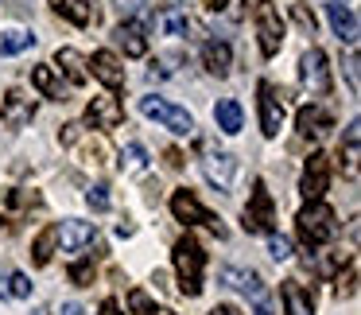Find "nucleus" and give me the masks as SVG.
<instances>
[{
    "label": "nucleus",
    "mask_w": 361,
    "mask_h": 315,
    "mask_svg": "<svg viewBox=\"0 0 361 315\" xmlns=\"http://www.w3.org/2000/svg\"><path fill=\"white\" fill-rule=\"evenodd\" d=\"M55 245H59V226H47V230H43V234L32 242V261L43 268V265L51 261V253H55Z\"/></svg>",
    "instance_id": "393cba45"
},
{
    "label": "nucleus",
    "mask_w": 361,
    "mask_h": 315,
    "mask_svg": "<svg viewBox=\"0 0 361 315\" xmlns=\"http://www.w3.org/2000/svg\"><path fill=\"white\" fill-rule=\"evenodd\" d=\"M32 43H35L32 32H8L0 40V55H20V51H27Z\"/></svg>",
    "instance_id": "cd10ccee"
},
{
    "label": "nucleus",
    "mask_w": 361,
    "mask_h": 315,
    "mask_svg": "<svg viewBox=\"0 0 361 315\" xmlns=\"http://www.w3.org/2000/svg\"><path fill=\"white\" fill-rule=\"evenodd\" d=\"M125 156H128V167H136V172H140V167H148V152H144L140 144H128Z\"/></svg>",
    "instance_id": "72a5a7b5"
},
{
    "label": "nucleus",
    "mask_w": 361,
    "mask_h": 315,
    "mask_svg": "<svg viewBox=\"0 0 361 315\" xmlns=\"http://www.w3.org/2000/svg\"><path fill=\"white\" fill-rule=\"evenodd\" d=\"M260 133L264 136H276L283 129V97L276 94L272 82H260Z\"/></svg>",
    "instance_id": "6e6552de"
},
{
    "label": "nucleus",
    "mask_w": 361,
    "mask_h": 315,
    "mask_svg": "<svg viewBox=\"0 0 361 315\" xmlns=\"http://www.w3.org/2000/svg\"><path fill=\"white\" fill-rule=\"evenodd\" d=\"M326 183H330L326 152H311V156H307V167H303V183H299V191H303L307 203H319V198L326 195Z\"/></svg>",
    "instance_id": "0eeeda50"
},
{
    "label": "nucleus",
    "mask_w": 361,
    "mask_h": 315,
    "mask_svg": "<svg viewBox=\"0 0 361 315\" xmlns=\"http://www.w3.org/2000/svg\"><path fill=\"white\" fill-rule=\"evenodd\" d=\"M86 203L94 206L97 214L109 210V187H105V183H94V187H90V195H86Z\"/></svg>",
    "instance_id": "7c9ffc66"
},
{
    "label": "nucleus",
    "mask_w": 361,
    "mask_h": 315,
    "mask_svg": "<svg viewBox=\"0 0 361 315\" xmlns=\"http://www.w3.org/2000/svg\"><path fill=\"white\" fill-rule=\"evenodd\" d=\"M357 66H361V59H357V51H353V55L345 59V78H350V90H353V94L361 90V82H357Z\"/></svg>",
    "instance_id": "f704fd0d"
},
{
    "label": "nucleus",
    "mask_w": 361,
    "mask_h": 315,
    "mask_svg": "<svg viewBox=\"0 0 361 315\" xmlns=\"http://www.w3.org/2000/svg\"><path fill=\"white\" fill-rule=\"evenodd\" d=\"M86 121L94 129H117L121 121H125V109H121V102L113 94H102L86 105Z\"/></svg>",
    "instance_id": "ddd939ff"
},
{
    "label": "nucleus",
    "mask_w": 361,
    "mask_h": 315,
    "mask_svg": "<svg viewBox=\"0 0 361 315\" xmlns=\"http://www.w3.org/2000/svg\"><path fill=\"white\" fill-rule=\"evenodd\" d=\"M51 8H55L59 16H66L71 24H78V28L94 24V8H90V0H51Z\"/></svg>",
    "instance_id": "5701e85b"
},
{
    "label": "nucleus",
    "mask_w": 361,
    "mask_h": 315,
    "mask_svg": "<svg viewBox=\"0 0 361 315\" xmlns=\"http://www.w3.org/2000/svg\"><path fill=\"white\" fill-rule=\"evenodd\" d=\"M229 63H233V51H229L226 40H210V43L202 47V66H206L210 74L226 78V74H229Z\"/></svg>",
    "instance_id": "a211bd4d"
},
{
    "label": "nucleus",
    "mask_w": 361,
    "mask_h": 315,
    "mask_svg": "<svg viewBox=\"0 0 361 315\" xmlns=\"http://www.w3.org/2000/svg\"><path fill=\"white\" fill-rule=\"evenodd\" d=\"M55 63H59V71H66V78H71L74 86H86V78H90V71H86V59H82L74 47H59Z\"/></svg>",
    "instance_id": "aec40b11"
},
{
    "label": "nucleus",
    "mask_w": 361,
    "mask_h": 315,
    "mask_svg": "<svg viewBox=\"0 0 361 315\" xmlns=\"http://www.w3.org/2000/svg\"><path fill=\"white\" fill-rule=\"evenodd\" d=\"M221 284H229V288L245 292V296H252V299L264 296V280H260V273H252V268L226 265V268H221Z\"/></svg>",
    "instance_id": "f3484780"
},
{
    "label": "nucleus",
    "mask_w": 361,
    "mask_h": 315,
    "mask_svg": "<svg viewBox=\"0 0 361 315\" xmlns=\"http://www.w3.org/2000/svg\"><path fill=\"white\" fill-rule=\"evenodd\" d=\"M268 253H272L276 261H288L291 257V242L283 234H268Z\"/></svg>",
    "instance_id": "2f4dec72"
},
{
    "label": "nucleus",
    "mask_w": 361,
    "mask_h": 315,
    "mask_svg": "<svg viewBox=\"0 0 361 315\" xmlns=\"http://www.w3.org/2000/svg\"><path fill=\"white\" fill-rule=\"evenodd\" d=\"M291 16L299 20V28H303L307 35H314V16H311V12L303 8V4H295V8H291Z\"/></svg>",
    "instance_id": "c9c22d12"
},
{
    "label": "nucleus",
    "mask_w": 361,
    "mask_h": 315,
    "mask_svg": "<svg viewBox=\"0 0 361 315\" xmlns=\"http://www.w3.org/2000/svg\"><path fill=\"white\" fill-rule=\"evenodd\" d=\"M283 307L288 315H311V296L299 280H283Z\"/></svg>",
    "instance_id": "b1692460"
},
{
    "label": "nucleus",
    "mask_w": 361,
    "mask_h": 315,
    "mask_svg": "<svg viewBox=\"0 0 361 315\" xmlns=\"http://www.w3.org/2000/svg\"><path fill=\"white\" fill-rule=\"evenodd\" d=\"M86 71L94 74L97 82H105L109 90H121L125 86V66L113 51H94V59H86Z\"/></svg>",
    "instance_id": "9b49d317"
},
{
    "label": "nucleus",
    "mask_w": 361,
    "mask_h": 315,
    "mask_svg": "<svg viewBox=\"0 0 361 315\" xmlns=\"http://www.w3.org/2000/svg\"><path fill=\"white\" fill-rule=\"evenodd\" d=\"M214 121H218V129L221 133H241V121H245V113H241V102H233V97H221L218 102V109H214Z\"/></svg>",
    "instance_id": "4be33fe9"
},
{
    "label": "nucleus",
    "mask_w": 361,
    "mask_h": 315,
    "mask_svg": "<svg viewBox=\"0 0 361 315\" xmlns=\"http://www.w3.org/2000/svg\"><path fill=\"white\" fill-rule=\"evenodd\" d=\"M164 32L167 35H187V16L179 12V0H167L164 4Z\"/></svg>",
    "instance_id": "a878e982"
},
{
    "label": "nucleus",
    "mask_w": 361,
    "mask_h": 315,
    "mask_svg": "<svg viewBox=\"0 0 361 315\" xmlns=\"http://www.w3.org/2000/svg\"><path fill=\"white\" fill-rule=\"evenodd\" d=\"M295 234H299V242L303 245H326L330 237L338 234V222H334V210H330L326 203H311V206H303L299 210V218H295Z\"/></svg>",
    "instance_id": "f03ea898"
},
{
    "label": "nucleus",
    "mask_w": 361,
    "mask_h": 315,
    "mask_svg": "<svg viewBox=\"0 0 361 315\" xmlns=\"http://www.w3.org/2000/svg\"><path fill=\"white\" fill-rule=\"evenodd\" d=\"M357 292V261L345 265V273H338V296H353Z\"/></svg>",
    "instance_id": "c85d7f7f"
},
{
    "label": "nucleus",
    "mask_w": 361,
    "mask_h": 315,
    "mask_svg": "<svg viewBox=\"0 0 361 315\" xmlns=\"http://www.w3.org/2000/svg\"><path fill=\"white\" fill-rule=\"evenodd\" d=\"M4 292H8L12 299H24V296H32V280H27L24 273H12L8 276V288H4Z\"/></svg>",
    "instance_id": "c756f323"
},
{
    "label": "nucleus",
    "mask_w": 361,
    "mask_h": 315,
    "mask_svg": "<svg viewBox=\"0 0 361 315\" xmlns=\"http://www.w3.org/2000/svg\"><path fill=\"white\" fill-rule=\"evenodd\" d=\"M257 35H260V51H264L268 59L276 55V51L283 47V16H280V8H276L272 0H260L257 4Z\"/></svg>",
    "instance_id": "39448f33"
},
{
    "label": "nucleus",
    "mask_w": 361,
    "mask_h": 315,
    "mask_svg": "<svg viewBox=\"0 0 361 315\" xmlns=\"http://www.w3.org/2000/svg\"><path fill=\"white\" fill-rule=\"evenodd\" d=\"M252 315H272V307H268V304H257V311H252Z\"/></svg>",
    "instance_id": "c03bdc74"
},
{
    "label": "nucleus",
    "mask_w": 361,
    "mask_h": 315,
    "mask_svg": "<svg viewBox=\"0 0 361 315\" xmlns=\"http://www.w3.org/2000/svg\"><path fill=\"white\" fill-rule=\"evenodd\" d=\"M171 214L179 222H195V226H206V230H214L218 237H226L221 218H218V214H210L202 203H198L195 191H175V195H171Z\"/></svg>",
    "instance_id": "20e7f679"
},
{
    "label": "nucleus",
    "mask_w": 361,
    "mask_h": 315,
    "mask_svg": "<svg viewBox=\"0 0 361 315\" xmlns=\"http://www.w3.org/2000/svg\"><path fill=\"white\" fill-rule=\"evenodd\" d=\"M140 113L152 121H159L164 129H171V133H179V136L195 133V117H190L187 109H179V105L164 102V97H140Z\"/></svg>",
    "instance_id": "7ed1b4c3"
},
{
    "label": "nucleus",
    "mask_w": 361,
    "mask_h": 315,
    "mask_svg": "<svg viewBox=\"0 0 361 315\" xmlns=\"http://www.w3.org/2000/svg\"><path fill=\"white\" fill-rule=\"evenodd\" d=\"M326 16H330V28H334L338 40H345L353 47L357 43V16H353L350 4H342V0H330L326 4Z\"/></svg>",
    "instance_id": "dca6fc26"
},
{
    "label": "nucleus",
    "mask_w": 361,
    "mask_h": 315,
    "mask_svg": "<svg viewBox=\"0 0 361 315\" xmlns=\"http://www.w3.org/2000/svg\"><path fill=\"white\" fill-rule=\"evenodd\" d=\"M113 4H117L121 16H133V12H140V8H144V0H113Z\"/></svg>",
    "instance_id": "4c0bfd02"
},
{
    "label": "nucleus",
    "mask_w": 361,
    "mask_h": 315,
    "mask_svg": "<svg viewBox=\"0 0 361 315\" xmlns=\"http://www.w3.org/2000/svg\"><path fill=\"white\" fill-rule=\"evenodd\" d=\"M272 222H276L272 195H268V187L257 179L252 198H249V206H245V230H249V234H272Z\"/></svg>",
    "instance_id": "423d86ee"
},
{
    "label": "nucleus",
    "mask_w": 361,
    "mask_h": 315,
    "mask_svg": "<svg viewBox=\"0 0 361 315\" xmlns=\"http://www.w3.org/2000/svg\"><path fill=\"white\" fill-rule=\"evenodd\" d=\"M32 117H35V102L24 94V90H8L4 94V102H0V121L8 129H24V125H32Z\"/></svg>",
    "instance_id": "1a4fd4ad"
},
{
    "label": "nucleus",
    "mask_w": 361,
    "mask_h": 315,
    "mask_svg": "<svg viewBox=\"0 0 361 315\" xmlns=\"http://www.w3.org/2000/svg\"><path fill=\"white\" fill-rule=\"evenodd\" d=\"M63 315H82V307H78V304H66V307H63Z\"/></svg>",
    "instance_id": "37998d69"
},
{
    "label": "nucleus",
    "mask_w": 361,
    "mask_h": 315,
    "mask_svg": "<svg viewBox=\"0 0 361 315\" xmlns=\"http://www.w3.org/2000/svg\"><path fill=\"white\" fill-rule=\"evenodd\" d=\"M113 40L125 47V55H133V59H140L144 51H148V40H144V28L140 24H133V20H121L117 24V32H113Z\"/></svg>",
    "instance_id": "6ab92c4d"
},
{
    "label": "nucleus",
    "mask_w": 361,
    "mask_h": 315,
    "mask_svg": "<svg viewBox=\"0 0 361 315\" xmlns=\"http://www.w3.org/2000/svg\"><path fill=\"white\" fill-rule=\"evenodd\" d=\"M206 8H210V12H218V8H226V0H206Z\"/></svg>",
    "instance_id": "a19ab883"
},
{
    "label": "nucleus",
    "mask_w": 361,
    "mask_h": 315,
    "mask_svg": "<svg viewBox=\"0 0 361 315\" xmlns=\"http://www.w3.org/2000/svg\"><path fill=\"white\" fill-rule=\"evenodd\" d=\"M202 172L218 191H229L233 187V175H237V160L229 156V152H214V156L202 160Z\"/></svg>",
    "instance_id": "4468645a"
},
{
    "label": "nucleus",
    "mask_w": 361,
    "mask_h": 315,
    "mask_svg": "<svg viewBox=\"0 0 361 315\" xmlns=\"http://www.w3.org/2000/svg\"><path fill=\"white\" fill-rule=\"evenodd\" d=\"M144 315H175L171 307H152V311H144Z\"/></svg>",
    "instance_id": "79ce46f5"
},
{
    "label": "nucleus",
    "mask_w": 361,
    "mask_h": 315,
    "mask_svg": "<svg viewBox=\"0 0 361 315\" xmlns=\"http://www.w3.org/2000/svg\"><path fill=\"white\" fill-rule=\"evenodd\" d=\"M210 315H241V311H237V307L233 304H218V307H214V311Z\"/></svg>",
    "instance_id": "58836bf2"
},
{
    "label": "nucleus",
    "mask_w": 361,
    "mask_h": 315,
    "mask_svg": "<svg viewBox=\"0 0 361 315\" xmlns=\"http://www.w3.org/2000/svg\"><path fill=\"white\" fill-rule=\"evenodd\" d=\"M117 237H133V222H121V226H117Z\"/></svg>",
    "instance_id": "ea45409f"
},
{
    "label": "nucleus",
    "mask_w": 361,
    "mask_h": 315,
    "mask_svg": "<svg viewBox=\"0 0 361 315\" xmlns=\"http://www.w3.org/2000/svg\"><path fill=\"white\" fill-rule=\"evenodd\" d=\"M97 242V226L94 222H82V218H66L63 226H59V245H63L66 253H82L86 245Z\"/></svg>",
    "instance_id": "f8f14e48"
},
{
    "label": "nucleus",
    "mask_w": 361,
    "mask_h": 315,
    "mask_svg": "<svg viewBox=\"0 0 361 315\" xmlns=\"http://www.w3.org/2000/svg\"><path fill=\"white\" fill-rule=\"evenodd\" d=\"M357 141H361V125L353 121V125L345 129V148H342V156H345V172H350V175H357Z\"/></svg>",
    "instance_id": "bb28decb"
},
{
    "label": "nucleus",
    "mask_w": 361,
    "mask_h": 315,
    "mask_svg": "<svg viewBox=\"0 0 361 315\" xmlns=\"http://www.w3.org/2000/svg\"><path fill=\"white\" fill-rule=\"evenodd\" d=\"M171 261H175V273H179L183 296H198V292H202V268H206V253H202V245H198L190 234H187V237H179V242H175Z\"/></svg>",
    "instance_id": "f257e3e1"
},
{
    "label": "nucleus",
    "mask_w": 361,
    "mask_h": 315,
    "mask_svg": "<svg viewBox=\"0 0 361 315\" xmlns=\"http://www.w3.org/2000/svg\"><path fill=\"white\" fill-rule=\"evenodd\" d=\"M299 74H303V86L311 90V94H330V66H326V55H322L319 47H311L303 55V66H299Z\"/></svg>",
    "instance_id": "9d476101"
},
{
    "label": "nucleus",
    "mask_w": 361,
    "mask_h": 315,
    "mask_svg": "<svg viewBox=\"0 0 361 315\" xmlns=\"http://www.w3.org/2000/svg\"><path fill=\"white\" fill-rule=\"evenodd\" d=\"M128 304H133V311H152V299H148V292H140V288H136L133 292V296H128Z\"/></svg>",
    "instance_id": "e433bc0d"
},
{
    "label": "nucleus",
    "mask_w": 361,
    "mask_h": 315,
    "mask_svg": "<svg viewBox=\"0 0 361 315\" xmlns=\"http://www.w3.org/2000/svg\"><path fill=\"white\" fill-rule=\"evenodd\" d=\"M295 129H299V136H326L334 129V117L322 105H303L295 113Z\"/></svg>",
    "instance_id": "2eb2a0df"
},
{
    "label": "nucleus",
    "mask_w": 361,
    "mask_h": 315,
    "mask_svg": "<svg viewBox=\"0 0 361 315\" xmlns=\"http://www.w3.org/2000/svg\"><path fill=\"white\" fill-rule=\"evenodd\" d=\"M35 315H47V307H39V311H35Z\"/></svg>",
    "instance_id": "a18cd8bd"
},
{
    "label": "nucleus",
    "mask_w": 361,
    "mask_h": 315,
    "mask_svg": "<svg viewBox=\"0 0 361 315\" xmlns=\"http://www.w3.org/2000/svg\"><path fill=\"white\" fill-rule=\"evenodd\" d=\"M71 280L74 284H90V280H94V261H78V265H71Z\"/></svg>",
    "instance_id": "473e14b6"
},
{
    "label": "nucleus",
    "mask_w": 361,
    "mask_h": 315,
    "mask_svg": "<svg viewBox=\"0 0 361 315\" xmlns=\"http://www.w3.org/2000/svg\"><path fill=\"white\" fill-rule=\"evenodd\" d=\"M32 86L39 90L43 97H51V102H66V90H63V82H59L55 66H35V71H32Z\"/></svg>",
    "instance_id": "412c9836"
}]
</instances>
